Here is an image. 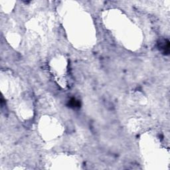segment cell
Returning <instances> with one entry per match:
<instances>
[{
  "label": "cell",
  "instance_id": "6da1fadb",
  "mask_svg": "<svg viewBox=\"0 0 170 170\" xmlns=\"http://www.w3.org/2000/svg\"><path fill=\"white\" fill-rule=\"evenodd\" d=\"M160 49L165 55H168L169 53V43L167 40H164L162 43H160Z\"/></svg>",
  "mask_w": 170,
  "mask_h": 170
},
{
  "label": "cell",
  "instance_id": "7a4b0ae2",
  "mask_svg": "<svg viewBox=\"0 0 170 170\" xmlns=\"http://www.w3.org/2000/svg\"><path fill=\"white\" fill-rule=\"evenodd\" d=\"M71 107H74V108H76V107H79V102L76 101L75 99H72L71 100Z\"/></svg>",
  "mask_w": 170,
  "mask_h": 170
}]
</instances>
